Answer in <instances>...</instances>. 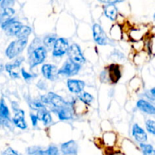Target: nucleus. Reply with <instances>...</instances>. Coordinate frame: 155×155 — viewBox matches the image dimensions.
<instances>
[{
  "label": "nucleus",
  "instance_id": "1",
  "mask_svg": "<svg viewBox=\"0 0 155 155\" xmlns=\"http://www.w3.org/2000/svg\"><path fill=\"white\" fill-rule=\"evenodd\" d=\"M28 53H30L29 63L31 69L41 64L47 57V49L44 46H37Z\"/></svg>",
  "mask_w": 155,
  "mask_h": 155
},
{
  "label": "nucleus",
  "instance_id": "2",
  "mask_svg": "<svg viewBox=\"0 0 155 155\" xmlns=\"http://www.w3.org/2000/svg\"><path fill=\"white\" fill-rule=\"evenodd\" d=\"M27 39H17L12 41L5 50V55L9 59H13L18 57L24 50L27 45Z\"/></svg>",
  "mask_w": 155,
  "mask_h": 155
},
{
  "label": "nucleus",
  "instance_id": "3",
  "mask_svg": "<svg viewBox=\"0 0 155 155\" xmlns=\"http://www.w3.org/2000/svg\"><path fill=\"white\" fill-rule=\"evenodd\" d=\"M80 68L81 66L80 64L74 63L72 61L68 59L65 61L63 66L58 71V74L65 76V77H72L78 74Z\"/></svg>",
  "mask_w": 155,
  "mask_h": 155
},
{
  "label": "nucleus",
  "instance_id": "4",
  "mask_svg": "<svg viewBox=\"0 0 155 155\" xmlns=\"http://www.w3.org/2000/svg\"><path fill=\"white\" fill-rule=\"evenodd\" d=\"M68 54L70 60L72 61L74 63L80 65L86 62V58L82 53L81 48H80V45H77V44L74 43L71 46H69Z\"/></svg>",
  "mask_w": 155,
  "mask_h": 155
},
{
  "label": "nucleus",
  "instance_id": "5",
  "mask_svg": "<svg viewBox=\"0 0 155 155\" xmlns=\"http://www.w3.org/2000/svg\"><path fill=\"white\" fill-rule=\"evenodd\" d=\"M69 48V43L65 38H58L55 41L53 46L52 56L55 58L62 57L68 53Z\"/></svg>",
  "mask_w": 155,
  "mask_h": 155
},
{
  "label": "nucleus",
  "instance_id": "6",
  "mask_svg": "<svg viewBox=\"0 0 155 155\" xmlns=\"http://www.w3.org/2000/svg\"><path fill=\"white\" fill-rule=\"evenodd\" d=\"M92 32H93V39L97 44L100 45H105L110 43L108 37L106 36L104 30L98 24H94L92 27Z\"/></svg>",
  "mask_w": 155,
  "mask_h": 155
},
{
  "label": "nucleus",
  "instance_id": "7",
  "mask_svg": "<svg viewBox=\"0 0 155 155\" xmlns=\"http://www.w3.org/2000/svg\"><path fill=\"white\" fill-rule=\"evenodd\" d=\"M24 60V57H18L12 63H8L5 66V71L8 73L9 76H10L13 79H18L20 78L19 73L18 71H16L15 70L18 69L20 66L21 65V64L23 63Z\"/></svg>",
  "mask_w": 155,
  "mask_h": 155
},
{
  "label": "nucleus",
  "instance_id": "8",
  "mask_svg": "<svg viewBox=\"0 0 155 155\" xmlns=\"http://www.w3.org/2000/svg\"><path fill=\"white\" fill-rule=\"evenodd\" d=\"M47 98H48V104H51L55 110L62 108V107H65L68 104L64 101V99L62 97L57 95L54 92H48V95H47Z\"/></svg>",
  "mask_w": 155,
  "mask_h": 155
},
{
  "label": "nucleus",
  "instance_id": "9",
  "mask_svg": "<svg viewBox=\"0 0 155 155\" xmlns=\"http://www.w3.org/2000/svg\"><path fill=\"white\" fill-rule=\"evenodd\" d=\"M107 77L108 76L109 80L112 83H117L121 77V71L120 66L117 64H111L107 68V72H103Z\"/></svg>",
  "mask_w": 155,
  "mask_h": 155
},
{
  "label": "nucleus",
  "instance_id": "10",
  "mask_svg": "<svg viewBox=\"0 0 155 155\" xmlns=\"http://www.w3.org/2000/svg\"><path fill=\"white\" fill-rule=\"evenodd\" d=\"M41 71H42V76L48 80H54L58 75L57 67L53 64H50L42 65Z\"/></svg>",
  "mask_w": 155,
  "mask_h": 155
},
{
  "label": "nucleus",
  "instance_id": "11",
  "mask_svg": "<svg viewBox=\"0 0 155 155\" xmlns=\"http://www.w3.org/2000/svg\"><path fill=\"white\" fill-rule=\"evenodd\" d=\"M85 82L80 80L69 79L67 81V86L71 92L74 94H79L83 92L85 87Z\"/></svg>",
  "mask_w": 155,
  "mask_h": 155
},
{
  "label": "nucleus",
  "instance_id": "12",
  "mask_svg": "<svg viewBox=\"0 0 155 155\" xmlns=\"http://www.w3.org/2000/svg\"><path fill=\"white\" fill-rule=\"evenodd\" d=\"M61 151L64 155H77L78 152V145L74 140H70L62 144Z\"/></svg>",
  "mask_w": 155,
  "mask_h": 155
},
{
  "label": "nucleus",
  "instance_id": "13",
  "mask_svg": "<svg viewBox=\"0 0 155 155\" xmlns=\"http://www.w3.org/2000/svg\"><path fill=\"white\" fill-rule=\"evenodd\" d=\"M24 111L21 109H18L17 111H15L14 117L12 119V122L15 124V127L21 130H26L27 128V124L25 121L24 118Z\"/></svg>",
  "mask_w": 155,
  "mask_h": 155
},
{
  "label": "nucleus",
  "instance_id": "14",
  "mask_svg": "<svg viewBox=\"0 0 155 155\" xmlns=\"http://www.w3.org/2000/svg\"><path fill=\"white\" fill-rule=\"evenodd\" d=\"M132 134L133 136L135 138L137 142H140V143H144L148 139V136L147 133H145V130L139 125V124H136L133 125V130H132Z\"/></svg>",
  "mask_w": 155,
  "mask_h": 155
},
{
  "label": "nucleus",
  "instance_id": "15",
  "mask_svg": "<svg viewBox=\"0 0 155 155\" xmlns=\"http://www.w3.org/2000/svg\"><path fill=\"white\" fill-rule=\"evenodd\" d=\"M57 114L59 120H69L72 119L74 110H73L71 104H68L65 107L57 110Z\"/></svg>",
  "mask_w": 155,
  "mask_h": 155
},
{
  "label": "nucleus",
  "instance_id": "16",
  "mask_svg": "<svg viewBox=\"0 0 155 155\" xmlns=\"http://www.w3.org/2000/svg\"><path fill=\"white\" fill-rule=\"evenodd\" d=\"M136 106L140 110L143 111L144 113L148 114L150 115L155 114V107L153 104L148 101L144 99H140L136 103Z\"/></svg>",
  "mask_w": 155,
  "mask_h": 155
},
{
  "label": "nucleus",
  "instance_id": "17",
  "mask_svg": "<svg viewBox=\"0 0 155 155\" xmlns=\"http://www.w3.org/2000/svg\"><path fill=\"white\" fill-rule=\"evenodd\" d=\"M104 15L111 21H115L117 18V8L114 4H107L104 7Z\"/></svg>",
  "mask_w": 155,
  "mask_h": 155
},
{
  "label": "nucleus",
  "instance_id": "18",
  "mask_svg": "<svg viewBox=\"0 0 155 155\" xmlns=\"http://www.w3.org/2000/svg\"><path fill=\"white\" fill-rule=\"evenodd\" d=\"M37 116L38 120L42 121L45 126H48L52 122V118H51V114L48 110H46V108L42 109L37 111Z\"/></svg>",
  "mask_w": 155,
  "mask_h": 155
},
{
  "label": "nucleus",
  "instance_id": "19",
  "mask_svg": "<svg viewBox=\"0 0 155 155\" xmlns=\"http://www.w3.org/2000/svg\"><path fill=\"white\" fill-rule=\"evenodd\" d=\"M22 27L23 24L17 20V21H14L12 24H10L5 31L8 36H15Z\"/></svg>",
  "mask_w": 155,
  "mask_h": 155
},
{
  "label": "nucleus",
  "instance_id": "20",
  "mask_svg": "<svg viewBox=\"0 0 155 155\" xmlns=\"http://www.w3.org/2000/svg\"><path fill=\"white\" fill-rule=\"evenodd\" d=\"M15 13V11L12 8H7L3 9V12L0 13V26L3 22L12 18Z\"/></svg>",
  "mask_w": 155,
  "mask_h": 155
},
{
  "label": "nucleus",
  "instance_id": "21",
  "mask_svg": "<svg viewBox=\"0 0 155 155\" xmlns=\"http://www.w3.org/2000/svg\"><path fill=\"white\" fill-rule=\"evenodd\" d=\"M59 150L55 145H50L46 150H39L34 155H58Z\"/></svg>",
  "mask_w": 155,
  "mask_h": 155
},
{
  "label": "nucleus",
  "instance_id": "22",
  "mask_svg": "<svg viewBox=\"0 0 155 155\" xmlns=\"http://www.w3.org/2000/svg\"><path fill=\"white\" fill-rule=\"evenodd\" d=\"M32 33L31 27H28V26H24L21 27V30L18 31L17 33L16 36L18 39H27V37L30 35Z\"/></svg>",
  "mask_w": 155,
  "mask_h": 155
},
{
  "label": "nucleus",
  "instance_id": "23",
  "mask_svg": "<svg viewBox=\"0 0 155 155\" xmlns=\"http://www.w3.org/2000/svg\"><path fill=\"white\" fill-rule=\"evenodd\" d=\"M56 40H57V36L55 34L46 35L43 39L44 47L45 48H48V49L53 48Z\"/></svg>",
  "mask_w": 155,
  "mask_h": 155
},
{
  "label": "nucleus",
  "instance_id": "24",
  "mask_svg": "<svg viewBox=\"0 0 155 155\" xmlns=\"http://www.w3.org/2000/svg\"><path fill=\"white\" fill-rule=\"evenodd\" d=\"M28 104L30 107V108L34 110H39L42 109L46 108L45 104L41 101H37V100H30L28 101Z\"/></svg>",
  "mask_w": 155,
  "mask_h": 155
},
{
  "label": "nucleus",
  "instance_id": "25",
  "mask_svg": "<svg viewBox=\"0 0 155 155\" xmlns=\"http://www.w3.org/2000/svg\"><path fill=\"white\" fill-rule=\"evenodd\" d=\"M140 147L144 155H155V150L152 145L149 144L141 143Z\"/></svg>",
  "mask_w": 155,
  "mask_h": 155
},
{
  "label": "nucleus",
  "instance_id": "26",
  "mask_svg": "<svg viewBox=\"0 0 155 155\" xmlns=\"http://www.w3.org/2000/svg\"><path fill=\"white\" fill-rule=\"evenodd\" d=\"M79 100L84 103L85 104H89L92 101H93L94 98L91 94L88 93V92H83L79 95Z\"/></svg>",
  "mask_w": 155,
  "mask_h": 155
},
{
  "label": "nucleus",
  "instance_id": "27",
  "mask_svg": "<svg viewBox=\"0 0 155 155\" xmlns=\"http://www.w3.org/2000/svg\"><path fill=\"white\" fill-rule=\"evenodd\" d=\"M147 131L152 135H155V121L152 120H148L145 123Z\"/></svg>",
  "mask_w": 155,
  "mask_h": 155
},
{
  "label": "nucleus",
  "instance_id": "28",
  "mask_svg": "<svg viewBox=\"0 0 155 155\" xmlns=\"http://www.w3.org/2000/svg\"><path fill=\"white\" fill-rule=\"evenodd\" d=\"M15 3V0H2L1 4H0V8L2 9L7 8H11Z\"/></svg>",
  "mask_w": 155,
  "mask_h": 155
},
{
  "label": "nucleus",
  "instance_id": "29",
  "mask_svg": "<svg viewBox=\"0 0 155 155\" xmlns=\"http://www.w3.org/2000/svg\"><path fill=\"white\" fill-rule=\"evenodd\" d=\"M21 74H22V77L24 78V80H26V81H29V80H32L33 78V75H32L30 73L27 72L24 68L21 69Z\"/></svg>",
  "mask_w": 155,
  "mask_h": 155
},
{
  "label": "nucleus",
  "instance_id": "30",
  "mask_svg": "<svg viewBox=\"0 0 155 155\" xmlns=\"http://www.w3.org/2000/svg\"><path fill=\"white\" fill-rule=\"evenodd\" d=\"M17 21L16 18H10V19L7 20V21H5V22H3L2 24H1L2 29L3 30H5L6 29H7V27H8L10 24H12V23H13L14 21Z\"/></svg>",
  "mask_w": 155,
  "mask_h": 155
},
{
  "label": "nucleus",
  "instance_id": "31",
  "mask_svg": "<svg viewBox=\"0 0 155 155\" xmlns=\"http://www.w3.org/2000/svg\"><path fill=\"white\" fill-rule=\"evenodd\" d=\"M40 148H41L40 147H39V146H32V147H30V148H27V152L29 154H30V155H34L36 152H37L38 151H39V149H40Z\"/></svg>",
  "mask_w": 155,
  "mask_h": 155
},
{
  "label": "nucleus",
  "instance_id": "32",
  "mask_svg": "<svg viewBox=\"0 0 155 155\" xmlns=\"http://www.w3.org/2000/svg\"><path fill=\"white\" fill-rule=\"evenodd\" d=\"M2 155H20V154H18L16 151L12 149V148H8L7 149L3 152Z\"/></svg>",
  "mask_w": 155,
  "mask_h": 155
},
{
  "label": "nucleus",
  "instance_id": "33",
  "mask_svg": "<svg viewBox=\"0 0 155 155\" xmlns=\"http://www.w3.org/2000/svg\"><path fill=\"white\" fill-rule=\"evenodd\" d=\"M36 86H37L39 89H41V90H45L47 88L46 83H45L43 80H41L38 82L37 84H36Z\"/></svg>",
  "mask_w": 155,
  "mask_h": 155
},
{
  "label": "nucleus",
  "instance_id": "34",
  "mask_svg": "<svg viewBox=\"0 0 155 155\" xmlns=\"http://www.w3.org/2000/svg\"><path fill=\"white\" fill-rule=\"evenodd\" d=\"M30 119H31V122H32V125L33 127H36L37 126V123H38V117L36 115L33 114H30Z\"/></svg>",
  "mask_w": 155,
  "mask_h": 155
},
{
  "label": "nucleus",
  "instance_id": "35",
  "mask_svg": "<svg viewBox=\"0 0 155 155\" xmlns=\"http://www.w3.org/2000/svg\"><path fill=\"white\" fill-rule=\"evenodd\" d=\"M98 1L103 3H106V4H116V3L122 2L124 0H98Z\"/></svg>",
  "mask_w": 155,
  "mask_h": 155
},
{
  "label": "nucleus",
  "instance_id": "36",
  "mask_svg": "<svg viewBox=\"0 0 155 155\" xmlns=\"http://www.w3.org/2000/svg\"><path fill=\"white\" fill-rule=\"evenodd\" d=\"M113 55L114 56H117L118 58H124V54H123L122 53L120 52V51H118L114 52Z\"/></svg>",
  "mask_w": 155,
  "mask_h": 155
},
{
  "label": "nucleus",
  "instance_id": "37",
  "mask_svg": "<svg viewBox=\"0 0 155 155\" xmlns=\"http://www.w3.org/2000/svg\"><path fill=\"white\" fill-rule=\"evenodd\" d=\"M151 94L152 95V96L154 97V98H155V87L153 88L151 90Z\"/></svg>",
  "mask_w": 155,
  "mask_h": 155
},
{
  "label": "nucleus",
  "instance_id": "38",
  "mask_svg": "<svg viewBox=\"0 0 155 155\" xmlns=\"http://www.w3.org/2000/svg\"><path fill=\"white\" fill-rule=\"evenodd\" d=\"M4 68H5V67L3 66V64H0V73L2 72L3 70H4Z\"/></svg>",
  "mask_w": 155,
  "mask_h": 155
},
{
  "label": "nucleus",
  "instance_id": "39",
  "mask_svg": "<svg viewBox=\"0 0 155 155\" xmlns=\"http://www.w3.org/2000/svg\"><path fill=\"white\" fill-rule=\"evenodd\" d=\"M154 19H155V14H154Z\"/></svg>",
  "mask_w": 155,
  "mask_h": 155
},
{
  "label": "nucleus",
  "instance_id": "40",
  "mask_svg": "<svg viewBox=\"0 0 155 155\" xmlns=\"http://www.w3.org/2000/svg\"><path fill=\"white\" fill-rule=\"evenodd\" d=\"M2 2V0H0V2Z\"/></svg>",
  "mask_w": 155,
  "mask_h": 155
}]
</instances>
